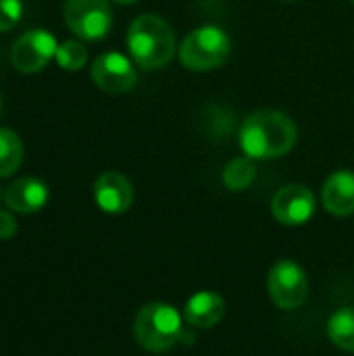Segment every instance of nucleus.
<instances>
[{
	"label": "nucleus",
	"mask_w": 354,
	"mask_h": 356,
	"mask_svg": "<svg viewBox=\"0 0 354 356\" xmlns=\"http://www.w3.org/2000/svg\"><path fill=\"white\" fill-rule=\"evenodd\" d=\"M23 163V142L17 131L2 127L0 129V177L17 173Z\"/></svg>",
	"instance_id": "2eb2a0df"
},
{
	"label": "nucleus",
	"mask_w": 354,
	"mask_h": 356,
	"mask_svg": "<svg viewBox=\"0 0 354 356\" xmlns=\"http://www.w3.org/2000/svg\"><path fill=\"white\" fill-rule=\"evenodd\" d=\"M136 63L121 52L100 54L92 65V81L108 94H125L136 86Z\"/></svg>",
	"instance_id": "1a4fd4ad"
},
{
	"label": "nucleus",
	"mask_w": 354,
	"mask_h": 356,
	"mask_svg": "<svg viewBox=\"0 0 354 356\" xmlns=\"http://www.w3.org/2000/svg\"><path fill=\"white\" fill-rule=\"evenodd\" d=\"M225 315V300L217 292L202 290L188 298L184 307V319L188 325L196 330H211L215 327Z\"/></svg>",
	"instance_id": "f8f14e48"
},
{
	"label": "nucleus",
	"mask_w": 354,
	"mask_h": 356,
	"mask_svg": "<svg viewBox=\"0 0 354 356\" xmlns=\"http://www.w3.org/2000/svg\"><path fill=\"white\" fill-rule=\"evenodd\" d=\"M321 200L328 213L336 217L354 215V173L353 171H336L332 173L321 192Z\"/></svg>",
	"instance_id": "ddd939ff"
},
{
	"label": "nucleus",
	"mask_w": 354,
	"mask_h": 356,
	"mask_svg": "<svg viewBox=\"0 0 354 356\" xmlns=\"http://www.w3.org/2000/svg\"><path fill=\"white\" fill-rule=\"evenodd\" d=\"M0 113H2V96H0Z\"/></svg>",
	"instance_id": "412c9836"
},
{
	"label": "nucleus",
	"mask_w": 354,
	"mask_h": 356,
	"mask_svg": "<svg viewBox=\"0 0 354 356\" xmlns=\"http://www.w3.org/2000/svg\"><path fill=\"white\" fill-rule=\"evenodd\" d=\"M94 200L100 211L121 215L134 204V188L129 179L117 171H104L94 181Z\"/></svg>",
	"instance_id": "9d476101"
},
{
	"label": "nucleus",
	"mask_w": 354,
	"mask_h": 356,
	"mask_svg": "<svg viewBox=\"0 0 354 356\" xmlns=\"http://www.w3.org/2000/svg\"><path fill=\"white\" fill-rule=\"evenodd\" d=\"M63 15L67 27L88 42L102 40L113 25L111 0H65Z\"/></svg>",
	"instance_id": "423d86ee"
},
{
	"label": "nucleus",
	"mask_w": 354,
	"mask_h": 356,
	"mask_svg": "<svg viewBox=\"0 0 354 356\" xmlns=\"http://www.w3.org/2000/svg\"><path fill=\"white\" fill-rule=\"evenodd\" d=\"M328 336L340 350L354 353V307H342L330 317Z\"/></svg>",
	"instance_id": "4468645a"
},
{
	"label": "nucleus",
	"mask_w": 354,
	"mask_h": 356,
	"mask_svg": "<svg viewBox=\"0 0 354 356\" xmlns=\"http://www.w3.org/2000/svg\"><path fill=\"white\" fill-rule=\"evenodd\" d=\"M54 58H56L58 67H63L65 71H79L88 63V50L81 42L67 40V42L58 44Z\"/></svg>",
	"instance_id": "f3484780"
},
{
	"label": "nucleus",
	"mask_w": 354,
	"mask_h": 356,
	"mask_svg": "<svg viewBox=\"0 0 354 356\" xmlns=\"http://www.w3.org/2000/svg\"><path fill=\"white\" fill-rule=\"evenodd\" d=\"M298 138L290 115L275 108H261L246 117L240 127V146L252 161H269L288 154Z\"/></svg>",
	"instance_id": "f257e3e1"
},
{
	"label": "nucleus",
	"mask_w": 354,
	"mask_h": 356,
	"mask_svg": "<svg viewBox=\"0 0 354 356\" xmlns=\"http://www.w3.org/2000/svg\"><path fill=\"white\" fill-rule=\"evenodd\" d=\"M317 209V198L315 194L300 184H290L284 186L282 190L275 192L271 200V213L273 217L288 227H298L311 221Z\"/></svg>",
	"instance_id": "6e6552de"
},
{
	"label": "nucleus",
	"mask_w": 354,
	"mask_h": 356,
	"mask_svg": "<svg viewBox=\"0 0 354 356\" xmlns=\"http://www.w3.org/2000/svg\"><path fill=\"white\" fill-rule=\"evenodd\" d=\"M255 177H257V167H255V161L248 156L232 159L223 169V184L232 192H242L250 188Z\"/></svg>",
	"instance_id": "dca6fc26"
},
{
	"label": "nucleus",
	"mask_w": 354,
	"mask_h": 356,
	"mask_svg": "<svg viewBox=\"0 0 354 356\" xmlns=\"http://www.w3.org/2000/svg\"><path fill=\"white\" fill-rule=\"evenodd\" d=\"M177 54L179 63L190 71H213L230 58L232 40L225 29L217 25H202L184 38Z\"/></svg>",
	"instance_id": "20e7f679"
},
{
	"label": "nucleus",
	"mask_w": 354,
	"mask_h": 356,
	"mask_svg": "<svg viewBox=\"0 0 354 356\" xmlns=\"http://www.w3.org/2000/svg\"><path fill=\"white\" fill-rule=\"evenodd\" d=\"M17 234V219L13 217V211L0 209V240H10Z\"/></svg>",
	"instance_id": "6ab92c4d"
},
{
	"label": "nucleus",
	"mask_w": 354,
	"mask_h": 356,
	"mask_svg": "<svg viewBox=\"0 0 354 356\" xmlns=\"http://www.w3.org/2000/svg\"><path fill=\"white\" fill-rule=\"evenodd\" d=\"M23 15L21 0H0V31L13 29Z\"/></svg>",
	"instance_id": "a211bd4d"
},
{
	"label": "nucleus",
	"mask_w": 354,
	"mask_h": 356,
	"mask_svg": "<svg viewBox=\"0 0 354 356\" xmlns=\"http://www.w3.org/2000/svg\"><path fill=\"white\" fill-rule=\"evenodd\" d=\"M58 50L56 38L46 29H29L10 48V63L19 73L42 71Z\"/></svg>",
	"instance_id": "0eeeda50"
},
{
	"label": "nucleus",
	"mask_w": 354,
	"mask_h": 356,
	"mask_svg": "<svg viewBox=\"0 0 354 356\" xmlns=\"http://www.w3.org/2000/svg\"><path fill=\"white\" fill-rule=\"evenodd\" d=\"M4 207L13 213L31 215L46 207L48 202V186L38 177H21L15 179L2 194Z\"/></svg>",
	"instance_id": "9b49d317"
},
{
	"label": "nucleus",
	"mask_w": 354,
	"mask_h": 356,
	"mask_svg": "<svg viewBox=\"0 0 354 356\" xmlns=\"http://www.w3.org/2000/svg\"><path fill=\"white\" fill-rule=\"evenodd\" d=\"M136 342L148 353H167L173 348L184 334L182 313L167 302H148L144 305L134 319Z\"/></svg>",
	"instance_id": "7ed1b4c3"
},
{
	"label": "nucleus",
	"mask_w": 354,
	"mask_h": 356,
	"mask_svg": "<svg viewBox=\"0 0 354 356\" xmlns=\"http://www.w3.org/2000/svg\"><path fill=\"white\" fill-rule=\"evenodd\" d=\"M127 48L140 69H161L175 54V33L163 17L144 13L136 17L127 29Z\"/></svg>",
	"instance_id": "f03ea898"
},
{
	"label": "nucleus",
	"mask_w": 354,
	"mask_h": 356,
	"mask_svg": "<svg viewBox=\"0 0 354 356\" xmlns=\"http://www.w3.org/2000/svg\"><path fill=\"white\" fill-rule=\"evenodd\" d=\"M267 292L273 305L282 311H296L309 296L307 271L292 259L277 261L267 275Z\"/></svg>",
	"instance_id": "39448f33"
},
{
	"label": "nucleus",
	"mask_w": 354,
	"mask_h": 356,
	"mask_svg": "<svg viewBox=\"0 0 354 356\" xmlns=\"http://www.w3.org/2000/svg\"><path fill=\"white\" fill-rule=\"evenodd\" d=\"M353 2H354V0H353Z\"/></svg>",
	"instance_id": "4be33fe9"
},
{
	"label": "nucleus",
	"mask_w": 354,
	"mask_h": 356,
	"mask_svg": "<svg viewBox=\"0 0 354 356\" xmlns=\"http://www.w3.org/2000/svg\"><path fill=\"white\" fill-rule=\"evenodd\" d=\"M117 4H134V2H138V0H115Z\"/></svg>",
	"instance_id": "aec40b11"
}]
</instances>
